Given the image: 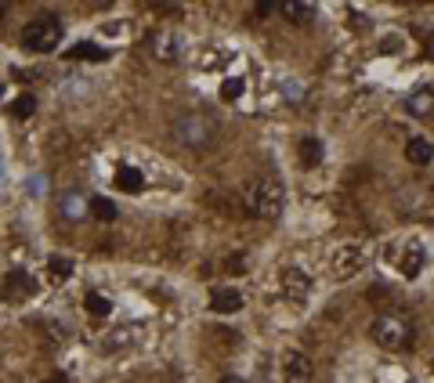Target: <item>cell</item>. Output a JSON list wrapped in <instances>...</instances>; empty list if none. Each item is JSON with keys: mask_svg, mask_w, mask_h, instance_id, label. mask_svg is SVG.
Instances as JSON below:
<instances>
[{"mask_svg": "<svg viewBox=\"0 0 434 383\" xmlns=\"http://www.w3.org/2000/svg\"><path fill=\"white\" fill-rule=\"evenodd\" d=\"M297 155H300V167H304V170H315V167L322 163L326 148H322V141H319V138H300Z\"/></svg>", "mask_w": 434, "mask_h": 383, "instance_id": "8fae6325", "label": "cell"}, {"mask_svg": "<svg viewBox=\"0 0 434 383\" xmlns=\"http://www.w3.org/2000/svg\"><path fill=\"white\" fill-rule=\"evenodd\" d=\"M22 47L25 51H33V54H47V51H54L58 44H61V22L51 15V11H44V15H37V18H29L25 25H22Z\"/></svg>", "mask_w": 434, "mask_h": 383, "instance_id": "3957f363", "label": "cell"}, {"mask_svg": "<svg viewBox=\"0 0 434 383\" xmlns=\"http://www.w3.org/2000/svg\"><path fill=\"white\" fill-rule=\"evenodd\" d=\"M58 213H61V220H83L87 213H90V203L83 199V192H61L58 196Z\"/></svg>", "mask_w": 434, "mask_h": 383, "instance_id": "ba28073f", "label": "cell"}, {"mask_svg": "<svg viewBox=\"0 0 434 383\" xmlns=\"http://www.w3.org/2000/svg\"><path fill=\"white\" fill-rule=\"evenodd\" d=\"M427 54H430V58H434V33H430V37H427Z\"/></svg>", "mask_w": 434, "mask_h": 383, "instance_id": "d4e9b609", "label": "cell"}, {"mask_svg": "<svg viewBox=\"0 0 434 383\" xmlns=\"http://www.w3.org/2000/svg\"><path fill=\"white\" fill-rule=\"evenodd\" d=\"M409 112L413 116H430L434 112V90H416V94H409Z\"/></svg>", "mask_w": 434, "mask_h": 383, "instance_id": "e0dca14e", "label": "cell"}, {"mask_svg": "<svg viewBox=\"0 0 434 383\" xmlns=\"http://www.w3.org/2000/svg\"><path fill=\"white\" fill-rule=\"evenodd\" d=\"M275 11H278V15H286L290 22H307V18L315 15V8H312V4H293V0H290V4H275Z\"/></svg>", "mask_w": 434, "mask_h": 383, "instance_id": "ac0fdd59", "label": "cell"}, {"mask_svg": "<svg viewBox=\"0 0 434 383\" xmlns=\"http://www.w3.org/2000/svg\"><path fill=\"white\" fill-rule=\"evenodd\" d=\"M90 213H95L98 220H116V203H109V199H95V203H90Z\"/></svg>", "mask_w": 434, "mask_h": 383, "instance_id": "7402d4cb", "label": "cell"}, {"mask_svg": "<svg viewBox=\"0 0 434 383\" xmlns=\"http://www.w3.org/2000/svg\"><path fill=\"white\" fill-rule=\"evenodd\" d=\"M217 131H221V123L206 109H189L170 123V138L181 148H210L217 141Z\"/></svg>", "mask_w": 434, "mask_h": 383, "instance_id": "6da1fadb", "label": "cell"}, {"mask_svg": "<svg viewBox=\"0 0 434 383\" xmlns=\"http://www.w3.org/2000/svg\"><path fill=\"white\" fill-rule=\"evenodd\" d=\"M87 314H95V318H105L109 311H112V300L109 297H102V293H87Z\"/></svg>", "mask_w": 434, "mask_h": 383, "instance_id": "ffe728a7", "label": "cell"}, {"mask_svg": "<svg viewBox=\"0 0 434 383\" xmlns=\"http://www.w3.org/2000/svg\"><path fill=\"white\" fill-rule=\"evenodd\" d=\"M329 268H333L336 282H348V278H355V275L365 268V253H362L358 246H340V249L333 253Z\"/></svg>", "mask_w": 434, "mask_h": 383, "instance_id": "5b68a950", "label": "cell"}, {"mask_svg": "<svg viewBox=\"0 0 434 383\" xmlns=\"http://www.w3.org/2000/svg\"><path fill=\"white\" fill-rule=\"evenodd\" d=\"M33 290H37V282L33 278H29L25 271H8L4 275V282H0V297H4L8 304L15 300H25V297H33Z\"/></svg>", "mask_w": 434, "mask_h": 383, "instance_id": "8992f818", "label": "cell"}, {"mask_svg": "<svg viewBox=\"0 0 434 383\" xmlns=\"http://www.w3.org/2000/svg\"><path fill=\"white\" fill-rule=\"evenodd\" d=\"M369 336H373V340H377L384 350H406V347L413 343V326H409L401 314L387 311V314H380L377 322H373Z\"/></svg>", "mask_w": 434, "mask_h": 383, "instance_id": "277c9868", "label": "cell"}, {"mask_svg": "<svg viewBox=\"0 0 434 383\" xmlns=\"http://www.w3.org/2000/svg\"><path fill=\"white\" fill-rule=\"evenodd\" d=\"M0 94H4V87H0Z\"/></svg>", "mask_w": 434, "mask_h": 383, "instance_id": "4316f807", "label": "cell"}, {"mask_svg": "<svg viewBox=\"0 0 434 383\" xmlns=\"http://www.w3.org/2000/svg\"><path fill=\"white\" fill-rule=\"evenodd\" d=\"M283 290H286L290 297H304L307 290H312V282H307V275H304V271L286 268V271H283Z\"/></svg>", "mask_w": 434, "mask_h": 383, "instance_id": "5bb4252c", "label": "cell"}, {"mask_svg": "<svg viewBox=\"0 0 434 383\" xmlns=\"http://www.w3.org/2000/svg\"><path fill=\"white\" fill-rule=\"evenodd\" d=\"M11 112H15L18 119H29V116H33V112H37V98H33V94H22V98H15V105H11Z\"/></svg>", "mask_w": 434, "mask_h": 383, "instance_id": "44dd1931", "label": "cell"}, {"mask_svg": "<svg viewBox=\"0 0 434 383\" xmlns=\"http://www.w3.org/2000/svg\"><path fill=\"white\" fill-rule=\"evenodd\" d=\"M217 383H246V379H239V376H221Z\"/></svg>", "mask_w": 434, "mask_h": 383, "instance_id": "cb8c5ba5", "label": "cell"}, {"mask_svg": "<svg viewBox=\"0 0 434 383\" xmlns=\"http://www.w3.org/2000/svg\"><path fill=\"white\" fill-rule=\"evenodd\" d=\"M47 383H69V379H66V376H51Z\"/></svg>", "mask_w": 434, "mask_h": 383, "instance_id": "484cf974", "label": "cell"}, {"mask_svg": "<svg viewBox=\"0 0 434 383\" xmlns=\"http://www.w3.org/2000/svg\"><path fill=\"white\" fill-rule=\"evenodd\" d=\"M406 159H409V163H416V167H427L430 159H434V145L427 138H413L406 145Z\"/></svg>", "mask_w": 434, "mask_h": 383, "instance_id": "7c38bea8", "label": "cell"}, {"mask_svg": "<svg viewBox=\"0 0 434 383\" xmlns=\"http://www.w3.org/2000/svg\"><path fill=\"white\" fill-rule=\"evenodd\" d=\"M423 264H427L423 246H409V249H406V257H401V275H406V278H416V275L423 271Z\"/></svg>", "mask_w": 434, "mask_h": 383, "instance_id": "4fadbf2b", "label": "cell"}, {"mask_svg": "<svg viewBox=\"0 0 434 383\" xmlns=\"http://www.w3.org/2000/svg\"><path fill=\"white\" fill-rule=\"evenodd\" d=\"M73 58H80V61H105L109 51L98 47V44H90V40H83V44H76V47L69 51V61H73Z\"/></svg>", "mask_w": 434, "mask_h": 383, "instance_id": "2e32d148", "label": "cell"}, {"mask_svg": "<svg viewBox=\"0 0 434 383\" xmlns=\"http://www.w3.org/2000/svg\"><path fill=\"white\" fill-rule=\"evenodd\" d=\"M152 54H156L160 61H174L181 54V33H174V29H160V33L152 37Z\"/></svg>", "mask_w": 434, "mask_h": 383, "instance_id": "9c48e42d", "label": "cell"}, {"mask_svg": "<svg viewBox=\"0 0 434 383\" xmlns=\"http://www.w3.org/2000/svg\"><path fill=\"white\" fill-rule=\"evenodd\" d=\"M242 206L261 220H275L286 206V188L278 177H254L242 188Z\"/></svg>", "mask_w": 434, "mask_h": 383, "instance_id": "7a4b0ae2", "label": "cell"}, {"mask_svg": "<svg viewBox=\"0 0 434 383\" xmlns=\"http://www.w3.org/2000/svg\"><path fill=\"white\" fill-rule=\"evenodd\" d=\"M47 271H51V282H66V278H73V261L69 257H51Z\"/></svg>", "mask_w": 434, "mask_h": 383, "instance_id": "d6986e66", "label": "cell"}, {"mask_svg": "<svg viewBox=\"0 0 434 383\" xmlns=\"http://www.w3.org/2000/svg\"><path fill=\"white\" fill-rule=\"evenodd\" d=\"M221 94H225V98L232 102V98H239V94H242V80H225V87H221Z\"/></svg>", "mask_w": 434, "mask_h": 383, "instance_id": "603a6c76", "label": "cell"}, {"mask_svg": "<svg viewBox=\"0 0 434 383\" xmlns=\"http://www.w3.org/2000/svg\"><path fill=\"white\" fill-rule=\"evenodd\" d=\"M283 376H286V383H312V376H315L312 358L300 355V350H290L286 365H283Z\"/></svg>", "mask_w": 434, "mask_h": 383, "instance_id": "52a82bcc", "label": "cell"}, {"mask_svg": "<svg viewBox=\"0 0 434 383\" xmlns=\"http://www.w3.org/2000/svg\"><path fill=\"white\" fill-rule=\"evenodd\" d=\"M141 184H145V177H141L138 167H119L116 170V188L119 192H141Z\"/></svg>", "mask_w": 434, "mask_h": 383, "instance_id": "9a60e30c", "label": "cell"}, {"mask_svg": "<svg viewBox=\"0 0 434 383\" xmlns=\"http://www.w3.org/2000/svg\"><path fill=\"white\" fill-rule=\"evenodd\" d=\"M210 307H213L217 314H235V311L242 307V297H239V290H228V285H221V290L210 293Z\"/></svg>", "mask_w": 434, "mask_h": 383, "instance_id": "30bf717a", "label": "cell"}]
</instances>
